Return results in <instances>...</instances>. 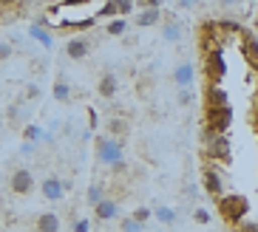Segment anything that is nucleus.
Here are the masks:
<instances>
[{
    "label": "nucleus",
    "instance_id": "1",
    "mask_svg": "<svg viewBox=\"0 0 258 232\" xmlns=\"http://www.w3.org/2000/svg\"><path fill=\"white\" fill-rule=\"evenodd\" d=\"M216 204H219V215L224 218L227 224H233V226H241L244 218L250 215V201H247L244 195H238V193L221 195Z\"/></svg>",
    "mask_w": 258,
    "mask_h": 232
},
{
    "label": "nucleus",
    "instance_id": "2",
    "mask_svg": "<svg viewBox=\"0 0 258 232\" xmlns=\"http://www.w3.org/2000/svg\"><path fill=\"white\" fill-rule=\"evenodd\" d=\"M202 144H205V156L210 159V162H230L233 159V144H230V136L227 133H210V130H205L202 127Z\"/></svg>",
    "mask_w": 258,
    "mask_h": 232
},
{
    "label": "nucleus",
    "instance_id": "3",
    "mask_svg": "<svg viewBox=\"0 0 258 232\" xmlns=\"http://www.w3.org/2000/svg\"><path fill=\"white\" fill-rule=\"evenodd\" d=\"M97 162L102 167H116L125 165V147H122V139H114V136H102L97 139Z\"/></svg>",
    "mask_w": 258,
    "mask_h": 232
},
{
    "label": "nucleus",
    "instance_id": "4",
    "mask_svg": "<svg viewBox=\"0 0 258 232\" xmlns=\"http://www.w3.org/2000/svg\"><path fill=\"white\" fill-rule=\"evenodd\" d=\"M202 65H205L207 85H221V80L227 76V60H224V51L221 48L202 54Z\"/></svg>",
    "mask_w": 258,
    "mask_h": 232
},
{
    "label": "nucleus",
    "instance_id": "5",
    "mask_svg": "<svg viewBox=\"0 0 258 232\" xmlns=\"http://www.w3.org/2000/svg\"><path fill=\"white\" fill-rule=\"evenodd\" d=\"M233 125V108H205L202 127L210 133H227Z\"/></svg>",
    "mask_w": 258,
    "mask_h": 232
},
{
    "label": "nucleus",
    "instance_id": "6",
    "mask_svg": "<svg viewBox=\"0 0 258 232\" xmlns=\"http://www.w3.org/2000/svg\"><path fill=\"white\" fill-rule=\"evenodd\" d=\"M202 184H205V193L213 195L216 201H219L221 195H224V181H221L219 170H216L213 165H207L205 170H202Z\"/></svg>",
    "mask_w": 258,
    "mask_h": 232
},
{
    "label": "nucleus",
    "instance_id": "7",
    "mask_svg": "<svg viewBox=\"0 0 258 232\" xmlns=\"http://www.w3.org/2000/svg\"><path fill=\"white\" fill-rule=\"evenodd\" d=\"M241 48H244V60H247L250 71H255V74H258V37H255V31H247V29H244V34H241Z\"/></svg>",
    "mask_w": 258,
    "mask_h": 232
},
{
    "label": "nucleus",
    "instance_id": "8",
    "mask_svg": "<svg viewBox=\"0 0 258 232\" xmlns=\"http://www.w3.org/2000/svg\"><path fill=\"white\" fill-rule=\"evenodd\" d=\"M205 108H230V91L224 85H207L205 88Z\"/></svg>",
    "mask_w": 258,
    "mask_h": 232
},
{
    "label": "nucleus",
    "instance_id": "9",
    "mask_svg": "<svg viewBox=\"0 0 258 232\" xmlns=\"http://www.w3.org/2000/svg\"><path fill=\"white\" fill-rule=\"evenodd\" d=\"M66 181L62 179H57V176H46L43 179V184H40V193H43V198L46 201H60L62 195H66Z\"/></svg>",
    "mask_w": 258,
    "mask_h": 232
},
{
    "label": "nucleus",
    "instance_id": "10",
    "mask_svg": "<svg viewBox=\"0 0 258 232\" xmlns=\"http://www.w3.org/2000/svg\"><path fill=\"white\" fill-rule=\"evenodd\" d=\"M31 187H34V176H31L29 167H20V170L12 173V193H15V195L31 193Z\"/></svg>",
    "mask_w": 258,
    "mask_h": 232
},
{
    "label": "nucleus",
    "instance_id": "11",
    "mask_svg": "<svg viewBox=\"0 0 258 232\" xmlns=\"http://www.w3.org/2000/svg\"><path fill=\"white\" fill-rule=\"evenodd\" d=\"M193 80H196V68H193L190 60H182L173 68V83L179 85V91H187L193 85Z\"/></svg>",
    "mask_w": 258,
    "mask_h": 232
},
{
    "label": "nucleus",
    "instance_id": "12",
    "mask_svg": "<svg viewBox=\"0 0 258 232\" xmlns=\"http://www.w3.org/2000/svg\"><path fill=\"white\" fill-rule=\"evenodd\" d=\"M88 51H91V43L85 37H71L69 43H66V57H69V60H85Z\"/></svg>",
    "mask_w": 258,
    "mask_h": 232
},
{
    "label": "nucleus",
    "instance_id": "13",
    "mask_svg": "<svg viewBox=\"0 0 258 232\" xmlns=\"http://www.w3.org/2000/svg\"><path fill=\"white\" fill-rule=\"evenodd\" d=\"M162 6H148V9H142L137 15V26L139 29H151V26H159V20H162Z\"/></svg>",
    "mask_w": 258,
    "mask_h": 232
},
{
    "label": "nucleus",
    "instance_id": "14",
    "mask_svg": "<svg viewBox=\"0 0 258 232\" xmlns=\"http://www.w3.org/2000/svg\"><path fill=\"white\" fill-rule=\"evenodd\" d=\"M94 215H97L99 221H114V218H119V204H116L114 198H102V201L94 207Z\"/></svg>",
    "mask_w": 258,
    "mask_h": 232
},
{
    "label": "nucleus",
    "instance_id": "15",
    "mask_svg": "<svg viewBox=\"0 0 258 232\" xmlns=\"http://www.w3.org/2000/svg\"><path fill=\"white\" fill-rule=\"evenodd\" d=\"M162 37H165L167 43H179V40H182V23L176 20V17H167V20L162 23Z\"/></svg>",
    "mask_w": 258,
    "mask_h": 232
},
{
    "label": "nucleus",
    "instance_id": "16",
    "mask_svg": "<svg viewBox=\"0 0 258 232\" xmlns=\"http://www.w3.org/2000/svg\"><path fill=\"white\" fill-rule=\"evenodd\" d=\"M62 224H60V215L57 212H43L37 215V232H60Z\"/></svg>",
    "mask_w": 258,
    "mask_h": 232
},
{
    "label": "nucleus",
    "instance_id": "17",
    "mask_svg": "<svg viewBox=\"0 0 258 232\" xmlns=\"http://www.w3.org/2000/svg\"><path fill=\"white\" fill-rule=\"evenodd\" d=\"M99 97L102 99H111L119 91V80H116V74H102V80H99Z\"/></svg>",
    "mask_w": 258,
    "mask_h": 232
},
{
    "label": "nucleus",
    "instance_id": "18",
    "mask_svg": "<svg viewBox=\"0 0 258 232\" xmlns=\"http://www.w3.org/2000/svg\"><path fill=\"white\" fill-rule=\"evenodd\" d=\"M219 29H221V34H224V37H241V34H244L241 23L233 20V17H224V20H219Z\"/></svg>",
    "mask_w": 258,
    "mask_h": 232
},
{
    "label": "nucleus",
    "instance_id": "19",
    "mask_svg": "<svg viewBox=\"0 0 258 232\" xmlns=\"http://www.w3.org/2000/svg\"><path fill=\"white\" fill-rule=\"evenodd\" d=\"M29 34L34 40H37L40 45H46V48H51V43H54V37H51V31L46 29V26H40V23H34V26H31L29 29Z\"/></svg>",
    "mask_w": 258,
    "mask_h": 232
},
{
    "label": "nucleus",
    "instance_id": "20",
    "mask_svg": "<svg viewBox=\"0 0 258 232\" xmlns=\"http://www.w3.org/2000/svg\"><path fill=\"white\" fill-rule=\"evenodd\" d=\"M54 99H57V102H69L71 99V85L62 83V80H57V83H54Z\"/></svg>",
    "mask_w": 258,
    "mask_h": 232
},
{
    "label": "nucleus",
    "instance_id": "21",
    "mask_svg": "<svg viewBox=\"0 0 258 232\" xmlns=\"http://www.w3.org/2000/svg\"><path fill=\"white\" fill-rule=\"evenodd\" d=\"M94 17H111V20H116L119 17V9H116V0H108V3H102L99 6V12Z\"/></svg>",
    "mask_w": 258,
    "mask_h": 232
},
{
    "label": "nucleus",
    "instance_id": "22",
    "mask_svg": "<svg viewBox=\"0 0 258 232\" xmlns=\"http://www.w3.org/2000/svg\"><path fill=\"white\" fill-rule=\"evenodd\" d=\"M153 215L159 218V224H167V226L176 224V210H173V207H159Z\"/></svg>",
    "mask_w": 258,
    "mask_h": 232
},
{
    "label": "nucleus",
    "instance_id": "23",
    "mask_svg": "<svg viewBox=\"0 0 258 232\" xmlns=\"http://www.w3.org/2000/svg\"><path fill=\"white\" fill-rule=\"evenodd\" d=\"M125 31H128V23L122 20V17H116V20L108 23V31H105V34H111V37H122Z\"/></svg>",
    "mask_w": 258,
    "mask_h": 232
},
{
    "label": "nucleus",
    "instance_id": "24",
    "mask_svg": "<svg viewBox=\"0 0 258 232\" xmlns=\"http://www.w3.org/2000/svg\"><path fill=\"white\" fill-rule=\"evenodd\" d=\"M108 125H111V133L108 136H114V139H122V136L128 133V122L125 119H111Z\"/></svg>",
    "mask_w": 258,
    "mask_h": 232
},
{
    "label": "nucleus",
    "instance_id": "25",
    "mask_svg": "<svg viewBox=\"0 0 258 232\" xmlns=\"http://www.w3.org/2000/svg\"><path fill=\"white\" fill-rule=\"evenodd\" d=\"M105 190L99 187V184H91V187H88V195H85V198H88V204H91V207H97L99 201H102V198H105Z\"/></svg>",
    "mask_w": 258,
    "mask_h": 232
},
{
    "label": "nucleus",
    "instance_id": "26",
    "mask_svg": "<svg viewBox=\"0 0 258 232\" xmlns=\"http://www.w3.org/2000/svg\"><path fill=\"white\" fill-rule=\"evenodd\" d=\"M131 218H134V221H139V224H148V221H151V218H153V212L151 210H148V207H137V210H134V212H131Z\"/></svg>",
    "mask_w": 258,
    "mask_h": 232
},
{
    "label": "nucleus",
    "instance_id": "27",
    "mask_svg": "<svg viewBox=\"0 0 258 232\" xmlns=\"http://www.w3.org/2000/svg\"><path fill=\"white\" fill-rule=\"evenodd\" d=\"M119 229H122V232H142V224H139V221H134L131 215H125V218L119 221Z\"/></svg>",
    "mask_w": 258,
    "mask_h": 232
},
{
    "label": "nucleus",
    "instance_id": "28",
    "mask_svg": "<svg viewBox=\"0 0 258 232\" xmlns=\"http://www.w3.org/2000/svg\"><path fill=\"white\" fill-rule=\"evenodd\" d=\"M116 9H119V17H125V15H134L139 6L134 0H116Z\"/></svg>",
    "mask_w": 258,
    "mask_h": 232
},
{
    "label": "nucleus",
    "instance_id": "29",
    "mask_svg": "<svg viewBox=\"0 0 258 232\" xmlns=\"http://www.w3.org/2000/svg\"><path fill=\"white\" fill-rule=\"evenodd\" d=\"M43 136H46V133H43V130H40L37 125H26V139H29L31 144H34V142H40Z\"/></svg>",
    "mask_w": 258,
    "mask_h": 232
},
{
    "label": "nucleus",
    "instance_id": "30",
    "mask_svg": "<svg viewBox=\"0 0 258 232\" xmlns=\"http://www.w3.org/2000/svg\"><path fill=\"white\" fill-rule=\"evenodd\" d=\"M193 102H196V94H193V88L179 91V105H182V108H190Z\"/></svg>",
    "mask_w": 258,
    "mask_h": 232
},
{
    "label": "nucleus",
    "instance_id": "31",
    "mask_svg": "<svg viewBox=\"0 0 258 232\" xmlns=\"http://www.w3.org/2000/svg\"><path fill=\"white\" fill-rule=\"evenodd\" d=\"M193 218H196V224H210V210H207V207H196V210H193Z\"/></svg>",
    "mask_w": 258,
    "mask_h": 232
},
{
    "label": "nucleus",
    "instance_id": "32",
    "mask_svg": "<svg viewBox=\"0 0 258 232\" xmlns=\"http://www.w3.org/2000/svg\"><path fill=\"white\" fill-rule=\"evenodd\" d=\"M88 226H91V221L83 218V221H77V224H74V232H88Z\"/></svg>",
    "mask_w": 258,
    "mask_h": 232
},
{
    "label": "nucleus",
    "instance_id": "33",
    "mask_svg": "<svg viewBox=\"0 0 258 232\" xmlns=\"http://www.w3.org/2000/svg\"><path fill=\"white\" fill-rule=\"evenodd\" d=\"M9 54H12V45H9V43H0V60H6Z\"/></svg>",
    "mask_w": 258,
    "mask_h": 232
},
{
    "label": "nucleus",
    "instance_id": "34",
    "mask_svg": "<svg viewBox=\"0 0 258 232\" xmlns=\"http://www.w3.org/2000/svg\"><path fill=\"white\" fill-rule=\"evenodd\" d=\"M88 127H91V130L97 127V111H94V108L88 111Z\"/></svg>",
    "mask_w": 258,
    "mask_h": 232
},
{
    "label": "nucleus",
    "instance_id": "35",
    "mask_svg": "<svg viewBox=\"0 0 258 232\" xmlns=\"http://www.w3.org/2000/svg\"><path fill=\"white\" fill-rule=\"evenodd\" d=\"M193 6H196L193 0H179V3H176V9H193Z\"/></svg>",
    "mask_w": 258,
    "mask_h": 232
},
{
    "label": "nucleus",
    "instance_id": "36",
    "mask_svg": "<svg viewBox=\"0 0 258 232\" xmlns=\"http://www.w3.org/2000/svg\"><path fill=\"white\" fill-rule=\"evenodd\" d=\"M29 97H31V99L40 97V88H37V85H29Z\"/></svg>",
    "mask_w": 258,
    "mask_h": 232
},
{
    "label": "nucleus",
    "instance_id": "37",
    "mask_svg": "<svg viewBox=\"0 0 258 232\" xmlns=\"http://www.w3.org/2000/svg\"><path fill=\"white\" fill-rule=\"evenodd\" d=\"M31 150H34V144H31V142H23V153H26V156H29Z\"/></svg>",
    "mask_w": 258,
    "mask_h": 232
}]
</instances>
